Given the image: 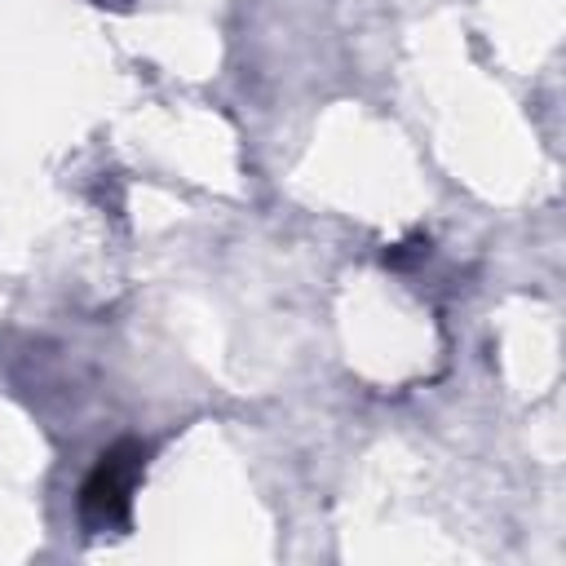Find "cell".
<instances>
[{"mask_svg": "<svg viewBox=\"0 0 566 566\" xmlns=\"http://www.w3.org/2000/svg\"><path fill=\"white\" fill-rule=\"evenodd\" d=\"M146 469V447L124 438L111 451L97 455L93 473L80 486V517L93 531H119L128 526V509H133V486Z\"/></svg>", "mask_w": 566, "mask_h": 566, "instance_id": "6da1fadb", "label": "cell"}]
</instances>
